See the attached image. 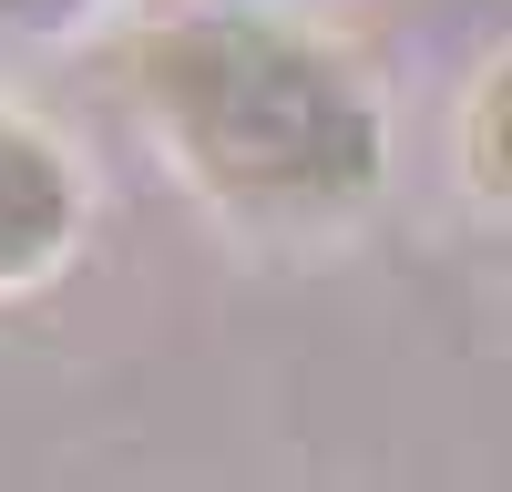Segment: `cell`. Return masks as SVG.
Here are the masks:
<instances>
[{
	"label": "cell",
	"mask_w": 512,
	"mask_h": 492,
	"mask_svg": "<svg viewBox=\"0 0 512 492\" xmlns=\"http://www.w3.org/2000/svg\"><path fill=\"white\" fill-rule=\"evenodd\" d=\"M82 164L62 154V134H41L31 113L0 103V298L62 277L82 246Z\"/></svg>",
	"instance_id": "cell-2"
},
{
	"label": "cell",
	"mask_w": 512,
	"mask_h": 492,
	"mask_svg": "<svg viewBox=\"0 0 512 492\" xmlns=\"http://www.w3.org/2000/svg\"><path fill=\"white\" fill-rule=\"evenodd\" d=\"M113 0H0V52H21V41H72L82 21H103Z\"/></svg>",
	"instance_id": "cell-3"
},
{
	"label": "cell",
	"mask_w": 512,
	"mask_h": 492,
	"mask_svg": "<svg viewBox=\"0 0 512 492\" xmlns=\"http://www.w3.org/2000/svg\"><path fill=\"white\" fill-rule=\"evenodd\" d=\"M134 93L164 154L236 226L308 236L379 205L390 123L318 31L277 11H175L134 41Z\"/></svg>",
	"instance_id": "cell-1"
},
{
	"label": "cell",
	"mask_w": 512,
	"mask_h": 492,
	"mask_svg": "<svg viewBox=\"0 0 512 492\" xmlns=\"http://www.w3.org/2000/svg\"><path fill=\"white\" fill-rule=\"evenodd\" d=\"M472 185L502 195V62L482 72V93H472Z\"/></svg>",
	"instance_id": "cell-4"
}]
</instances>
